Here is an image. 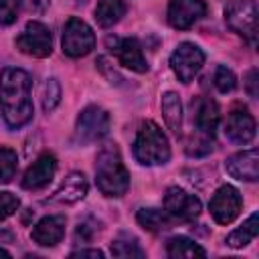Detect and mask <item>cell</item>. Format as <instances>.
<instances>
[{"mask_svg":"<svg viewBox=\"0 0 259 259\" xmlns=\"http://www.w3.org/2000/svg\"><path fill=\"white\" fill-rule=\"evenodd\" d=\"M30 75L16 67L0 71V111L10 130H18L32 119Z\"/></svg>","mask_w":259,"mask_h":259,"instance_id":"cell-1","label":"cell"},{"mask_svg":"<svg viewBox=\"0 0 259 259\" xmlns=\"http://www.w3.org/2000/svg\"><path fill=\"white\" fill-rule=\"evenodd\" d=\"M95 182L105 196H123L127 192L130 172L115 142H107L99 148L95 158Z\"/></svg>","mask_w":259,"mask_h":259,"instance_id":"cell-2","label":"cell"},{"mask_svg":"<svg viewBox=\"0 0 259 259\" xmlns=\"http://www.w3.org/2000/svg\"><path fill=\"white\" fill-rule=\"evenodd\" d=\"M134 158L144 166H160L170 160V144L158 123H142L134 140Z\"/></svg>","mask_w":259,"mask_h":259,"instance_id":"cell-3","label":"cell"},{"mask_svg":"<svg viewBox=\"0 0 259 259\" xmlns=\"http://www.w3.org/2000/svg\"><path fill=\"white\" fill-rule=\"evenodd\" d=\"M225 22L233 32L243 36L247 42L255 45V40H257V4H255V0H229L225 4Z\"/></svg>","mask_w":259,"mask_h":259,"instance_id":"cell-4","label":"cell"},{"mask_svg":"<svg viewBox=\"0 0 259 259\" xmlns=\"http://www.w3.org/2000/svg\"><path fill=\"white\" fill-rule=\"evenodd\" d=\"M61 45H63V53L65 55H69L73 59L85 57L95 47V34H93V30H91V26L87 22H83L77 16H71L65 22Z\"/></svg>","mask_w":259,"mask_h":259,"instance_id":"cell-5","label":"cell"},{"mask_svg":"<svg viewBox=\"0 0 259 259\" xmlns=\"http://www.w3.org/2000/svg\"><path fill=\"white\" fill-rule=\"evenodd\" d=\"M109 132V115L97 105H87L75 123V140L79 144H93Z\"/></svg>","mask_w":259,"mask_h":259,"instance_id":"cell-6","label":"cell"},{"mask_svg":"<svg viewBox=\"0 0 259 259\" xmlns=\"http://www.w3.org/2000/svg\"><path fill=\"white\" fill-rule=\"evenodd\" d=\"M204 65V53L194 42H180L170 55V67L182 83H190Z\"/></svg>","mask_w":259,"mask_h":259,"instance_id":"cell-7","label":"cell"},{"mask_svg":"<svg viewBox=\"0 0 259 259\" xmlns=\"http://www.w3.org/2000/svg\"><path fill=\"white\" fill-rule=\"evenodd\" d=\"M16 49L24 55L36 57V59H45L51 55L53 51V38H51V30L42 24V22H28L24 26V30L16 36Z\"/></svg>","mask_w":259,"mask_h":259,"instance_id":"cell-8","label":"cell"},{"mask_svg":"<svg viewBox=\"0 0 259 259\" xmlns=\"http://www.w3.org/2000/svg\"><path fill=\"white\" fill-rule=\"evenodd\" d=\"M241 206H243V198H241V192L231 186V184H223L221 188H217V192L212 194L210 198V214L212 219L219 223V225H229L233 223L239 212H241Z\"/></svg>","mask_w":259,"mask_h":259,"instance_id":"cell-9","label":"cell"},{"mask_svg":"<svg viewBox=\"0 0 259 259\" xmlns=\"http://www.w3.org/2000/svg\"><path fill=\"white\" fill-rule=\"evenodd\" d=\"M164 210L178 221H192L200 214V200L180 186H170L164 194Z\"/></svg>","mask_w":259,"mask_h":259,"instance_id":"cell-10","label":"cell"},{"mask_svg":"<svg viewBox=\"0 0 259 259\" xmlns=\"http://www.w3.org/2000/svg\"><path fill=\"white\" fill-rule=\"evenodd\" d=\"M204 14H206L204 0H170L168 4V22L178 30L190 28Z\"/></svg>","mask_w":259,"mask_h":259,"instance_id":"cell-11","label":"cell"},{"mask_svg":"<svg viewBox=\"0 0 259 259\" xmlns=\"http://www.w3.org/2000/svg\"><path fill=\"white\" fill-rule=\"evenodd\" d=\"M225 170L237 180L255 182L259 178V152H257V148H249V150H243V152L229 156L225 160Z\"/></svg>","mask_w":259,"mask_h":259,"instance_id":"cell-12","label":"cell"},{"mask_svg":"<svg viewBox=\"0 0 259 259\" xmlns=\"http://www.w3.org/2000/svg\"><path fill=\"white\" fill-rule=\"evenodd\" d=\"M107 45L111 47V51L117 55L119 63L134 71V73H146L148 71V63L146 57L142 53V47L136 38H107Z\"/></svg>","mask_w":259,"mask_h":259,"instance_id":"cell-13","label":"cell"},{"mask_svg":"<svg viewBox=\"0 0 259 259\" xmlns=\"http://www.w3.org/2000/svg\"><path fill=\"white\" fill-rule=\"evenodd\" d=\"M255 130L257 123L253 119V115L245 109H233L227 115L225 121V136L233 142V144H249L255 138Z\"/></svg>","mask_w":259,"mask_h":259,"instance_id":"cell-14","label":"cell"},{"mask_svg":"<svg viewBox=\"0 0 259 259\" xmlns=\"http://www.w3.org/2000/svg\"><path fill=\"white\" fill-rule=\"evenodd\" d=\"M55 172H57V160H55V156L53 154H42L24 172V176H22V188H26V190H38V188L47 186L53 180Z\"/></svg>","mask_w":259,"mask_h":259,"instance_id":"cell-15","label":"cell"},{"mask_svg":"<svg viewBox=\"0 0 259 259\" xmlns=\"http://www.w3.org/2000/svg\"><path fill=\"white\" fill-rule=\"evenodd\" d=\"M65 225H67V219L63 214L45 217L34 225V229L30 231V237L40 247H55L65 237Z\"/></svg>","mask_w":259,"mask_h":259,"instance_id":"cell-16","label":"cell"},{"mask_svg":"<svg viewBox=\"0 0 259 259\" xmlns=\"http://www.w3.org/2000/svg\"><path fill=\"white\" fill-rule=\"evenodd\" d=\"M219 117H221L219 105L210 97H202V99L196 101V107H194V113H192V121H194L196 134L212 138L214 130L219 125Z\"/></svg>","mask_w":259,"mask_h":259,"instance_id":"cell-17","label":"cell"},{"mask_svg":"<svg viewBox=\"0 0 259 259\" xmlns=\"http://www.w3.org/2000/svg\"><path fill=\"white\" fill-rule=\"evenodd\" d=\"M87 190H89V182H87L85 174H81V172H71V174L61 182V186L57 188V192L53 194V200L73 204V202L83 200V198L87 196Z\"/></svg>","mask_w":259,"mask_h":259,"instance_id":"cell-18","label":"cell"},{"mask_svg":"<svg viewBox=\"0 0 259 259\" xmlns=\"http://www.w3.org/2000/svg\"><path fill=\"white\" fill-rule=\"evenodd\" d=\"M162 115H164L168 130L178 136L182 130V103H180L178 93L166 91L162 95Z\"/></svg>","mask_w":259,"mask_h":259,"instance_id":"cell-19","label":"cell"},{"mask_svg":"<svg viewBox=\"0 0 259 259\" xmlns=\"http://www.w3.org/2000/svg\"><path fill=\"white\" fill-rule=\"evenodd\" d=\"M123 14H125L123 0H99L95 6V20L101 28H109L117 24Z\"/></svg>","mask_w":259,"mask_h":259,"instance_id":"cell-20","label":"cell"},{"mask_svg":"<svg viewBox=\"0 0 259 259\" xmlns=\"http://www.w3.org/2000/svg\"><path fill=\"white\" fill-rule=\"evenodd\" d=\"M259 233V214L253 212L241 227H237L229 237H227V245L229 247H235V249H241L245 245H249Z\"/></svg>","mask_w":259,"mask_h":259,"instance_id":"cell-21","label":"cell"},{"mask_svg":"<svg viewBox=\"0 0 259 259\" xmlns=\"http://www.w3.org/2000/svg\"><path fill=\"white\" fill-rule=\"evenodd\" d=\"M109 249H111V255L113 257H119V259H134V257L136 259H142V257H146V251L140 247L138 239L132 237V235H127V233H121L119 237H115L111 241Z\"/></svg>","mask_w":259,"mask_h":259,"instance_id":"cell-22","label":"cell"},{"mask_svg":"<svg viewBox=\"0 0 259 259\" xmlns=\"http://www.w3.org/2000/svg\"><path fill=\"white\" fill-rule=\"evenodd\" d=\"M166 253H168V257H174V259H178V257L190 259V257H204V255H206V251H204L198 243H194L192 239L182 237V235L172 237V239L168 241Z\"/></svg>","mask_w":259,"mask_h":259,"instance_id":"cell-23","label":"cell"},{"mask_svg":"<svg viewBox=\"0 0 259 259\" xmlns=\"http://www.w3.org/2000/svg\"><path fill=\"white\" fill-rule=\"evenodd\" d=\"M136 221L146 231L158 233V231H164V229L170 227L172 217L166 210H160V208H140L138 214H136Z\"/></svg>","mask_w":259,"mask_h":259,"instance_id":"cell-24","label":"cell"},{"mask_svg":"<svg viewBox=\"0 0 259 259\" xmlns=\"http://www.w3.org/2000/svg\"><path fill=\"white\" fill-rule=\"evenodd\" d=\"M18 158L10 148H0V182H10L16 174Z\"/></svg>","mask_w":259,"mask_h":259,"instance_id":"cell-25","label":"cell"},{"mask_svg":"<svg viewBox=\"0 0 259 259\" xmlns=\"http://www.w3.org/2000/svg\"><path fill=\"white\" fill-rule=\"evenodd\" d=\"M40 101H42V109L49 113L53 111L59 101H61V85L57 79H47L42 85V93H40Z\"/></svg>","mask_w":259,"mask_h":259,"instance_id":"cell-26","label":"cell"},{"mask_svg":"<svg viewBox=\"0 0 259 259\" xmlns=\"http://www.w3.org/2000/svg\"><path fill=\"white\" fill-rule=\"evenodd\" d=\"M237 85V77L231 69H227L225 65H219L217 71H214V87L221 91V93H229L233 91Z\"/></svg>","mask_w":259,"mask_h":259,"instance_id":"cell-27","label":"cell"},{"mask_svg":"<svg viewBox=\"0 0 259 259\" xmlns=\"http://www.w3.org/2000/svg\"><path fill=\"white\" fill-rule=\"evenodd\" d=\"M95 233H97V223L93 219H85L75 229V243H79V245L81 243H91Z\"/></svg>","mask_w":259,"mask_h":259,"instance_id":"cell-28","label":"cell"},{"mask_svg":"<svg viewBox=\"0 0 259 259\" xmlns=\"http://www.w3.org/2000/svg\"><path fill=\"white\" fill-rule=\"evenodd\" d=\"M20 206V200L16 194L12 192H0V221L8 219L10 214H14Z\"/></svg>","mask_w":259,"mask_h":259,"instance_id":"cell-29","label":"cell"},{"mask_svg":"<svg viewBox=\"0 0 259 259\" xmlns=\"http://www.w3.org/2000/svg\"><path fill=\"white\" fill-rule=\"evenodd\" d=\"M18 14V0H0V24H12Z\"/></svg>","mask_w":259,"mask_h":259,"instance_id":"cell-30","label":"cell"},{"mask_svg":"<svg viewBox=\"0 0 259 259\" xmlns=\"http://www.w3.org/2000/svg\"><path fill=\"white\" fill-rule=\"evenodd\" d=\"M24 10L32 12V14H42L49 8V0H20Z\"/></svg>","mask_w":259,"mask_h":259,"instance_id":"cell-31","label":"cell"},{"mask_svg":"<svg viewBox=\"0 0 259 259\" xmlns=\"http://www.w3.org/2000/svg\"><path fill=\"white\" fill-rule=\"evenodd\" d=\"M97 67L103 71V75H105L111 83H119V81H121V77L115 73V69H109V67H107V59H105V57H99V59H97Z\"/></svg>","mask_w":259,"mask_h":259,"instance_id":"cell-32","label":"cell"},{"mask_svg":"<svg viewBox=\"0 0 259 259\" xmlns=\"http://www.w3.org/2000/svg\"><path fill=\"white\" fill-rule=\"evenodd\" d=\"M257 69H251L249 75H247V91L251 97H257Z\"/></svg>","mask_w":259,"mask_h":259,"instance_id":"cell-33","label":"cell"},{"mask_svg":"<svg viewBox=\"0 0 259 259\" xmlns=\"http://www.w3.org/2000/svg\"><path fill=\"white\" fill-rule=\"evenodd\" d=\"M71 257H95V259H101L103 253L99 249H79V251H73Z\"/></svg>","mask_w":259,"mask_h":259,"instance_id":"cell-34","label":"cell"},{"mask_svg":"<svg viewBox=\"0 0 259 259\" xmlns=\"http://www.w3.org/2000/svg\"><path fill=\"white\" fill-rule=\"evenodd\" d=\"M0 257H10V253H8L6 249H2V247H0Z\"/></svg>","mask_w":259,"mask_h":259,"instance_id":"cell-35","label":"cell"}]
</instances>
